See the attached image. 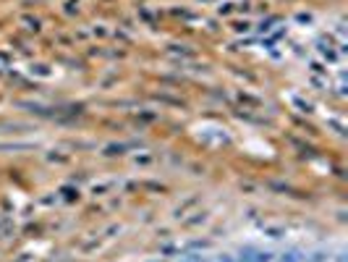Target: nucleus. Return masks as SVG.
<instances>
[{
	"mask_svg": "<svg viewBox=\"0 0 348 262\" xmlns=\"http://www.w3.org/2000/svg\"><path fill=\"white\" fill-rule=\"evenodd\" d=\"M283 262H299V260H296L293 254H288V260H283Z\"/></svg>",
	"mask_w": 348,
	"mask_h": 262,
	"instance_id": "f257e3e1",
	"label": "nucleus"
}]
</instances>
